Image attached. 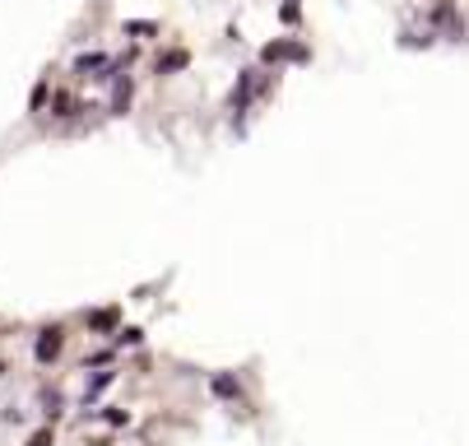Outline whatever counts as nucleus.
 <instances>
[{
    "instance_id": "obj_1",
    "label": "nucleus",
    "mask_w": 469,
    "mask_h": 446,
    "mask_svg": "<svg viewBox=\"0 0 469 446\" xmlns=\"http://www.w3.org/2000/svg\"><path fill=\"white\" fill-rule=\"evenodd\" d=\"M61 349H66V330H61V325H42L37 339H33V358L47 368V363H56V358H61Z\"/></svg>"
},
{
    "instance_id": "obj_2",
    "label": "nucleus",
    "mask_w": 469,
    "mask_h": 446,
    "mask_svg": "<svg viewBox=\"0 0 469 446\" xmlns=\"http://www.w3.org/2000/svg\"><path fill=\"white\" fill-rule=\"evenodd\" d=\"M112 381H116V372H112V368H98V372L89 377V386H84V400H79V404H84V409H93V404H98V395L112 386Z\"/></svg>"
},
{
    "instance_id": "obj_3",
    "label": "nucleus",
    "mask_w": 469,
    "mask_h": 446,
    "mask_svg": "<svg viewBox=\"0 0 469 446\" xmlns=\"http://www.w3.org/2000/svg\"><path fill=\"white\" fill-rule=\"evenodd\" d=\"M209 390L219 395V400H242V381H237L233 372H214V377H209Z\"/></svg>"
},
{
    "instance_id": "obj_4",
    "label": "nucleus",
    "mask_w": 469,
    "mask_h": 446,
    "mask_svg": "<svg viewBox=\"0 0 469 446\" xmlns=\"http://www.w3.org/2000/svg\"><path fill=\"white\" fill-rule=\"evenodd\" d=\"M265 61H307V47H298V42H269L265 47Z\"/></svg>"
},
{
    "instance_id": "obj_5",
    "label": "nucleus",
    "mask_w": 469,
    "mask_h": 446,
    "mask_svg": "<svg viewBox=\"0 0 469 446\" xmlns=\"http://www.w3.org/2000/svg\"><path fill=\"white\" fill-rule=\"evenodd\" d=\"M37 404H42L47 418H61V409H66V395H61L56 386H42V390H37Z\"/></svg>"
},
{
    "instance_id": "obj_6",
    "label": "nucleus",
    "mask_w": 469,
    "mask_h": 446,
    "mask_svg": "<svg viewBox=\"0 0 469 446\" xmlns=\"http://www.w3.org/2000/svg\"><path fill=\"white\" fill-rule=\"evenodd\" d=\"M251 93H256V70H246V75L237 79V89H233V112H246Z\"/></svg>"
},
{
    "instance_id": "obj_7",
    "label": "nucleus",
    "mask_w": 469,
    "mask_h": 446,
    "mask_svg": "<svg viewBox=\"0 0 469 446\" xmlns=\"http://www.w3.org/2000/svg\"><path fill=\"white\" fill-rule=\"evenodd\" d=\"M126 107H130V75H116V84H112V116H126Z\"/></svg>"
},
{
    "instance_id": "obj_8",
    "label": "nucleus",
    "mask_w": 469,
    "mask_h": 446,
    "mask_svg": "<svg viewBox=\"0 0 469 446\" xmlns=\"http://www.w3.org/2000/svg\"><path fill=\"white\" fill-rule=\"evenodd\" d=\"M116 307H102V312H93L89 316V330H98V334H116Z\"/></svg>"
},
{
    "instance_id": "obj_9",
    "label": "nucleus",
    "mask_w": 469,
    "mask_h": 446,
    "mask_svg": "<svg viewBox=\"0 0 469 446\" xmlns=\"http://www.w3.org/2000/svg\"><path fill=\"white\" fill-rule=\"evenodd\" d=\"M89 70H107V56H98V52L79 56V61H75V75H89Z\"/></svg>"
},
{
    "instance_id": "obj_10",
    "label": "nucleus",
    "mask_w": 469,
    "mask_h": 446,
    "mask_svg": "<svg viewBox=\"0 0 469 446\" xmlns=\"http://www.w3.org/2000/svg\"><path fill=\"white\" fill-rule=\"evenodd\" d=\"M145 339V330L140 325H126V330H116V344H140Z\"/></svg>"
},
{
    "instance_id": "obj_11",
    "label": "nucleus",
    "mask_w": 469,
    "mask_h": 446,
    "mask_svg": "<svg viewBox=\"0 0 469 446\" xmlns=\"http://www.w3.org/2000/svg\"><path fill=\"white\" fill-rule=\"evenodd\" d=\"M181 66H186V52H168L158 61V70H181Z\"/></svg>"
},
{
    "instance_id": "obj_12",
    "label": "nucleus",
    "mask_w": 469,
    "mask_h": 446,
    "mask_svg": "<svg viewBox=\"0 0 469 446\" xmlns=\"http://www.w3.org/2000/svg\"><path fill=\"white\" fill-rule=\"evenodd\" d=\"M28 446H56V433H51V428H37V433L28 437Z\"/></svg>"
},
{
    "instance_id": "obj_13",
    "label": "nucleus",
    "mask_w": 469,
    "mask_h": 446,
    "mask_svg": "<svg viewBox=\"0 0 469 446\" xmlns=\"http://www.w3.org/2000/svg\"><path fill=\"white\" fill-rule=\"evenodd\" d=\"M107 363H112V349H98L93 358H84V372H89V368H107Z\"/></svg>"
},
{
    "instance_id": "obj_14",
    "label": "nucleus",
    "mask_w": 469,
    "mask_h": 446,
    "mask_svg": "<svg viewBox=\"0 0 469 446\" xmlns=\"http://www.w3.org/2000/svg\"><path fill=\"white\" fill-rule=\"evenodd\" d=\"M102 418H107V423H112V428H121V423H130V414H126V409H107V414H102Z\"/></svg>"
},
{
    "instance_id": "obj_15",
    "label": "nucleus",
    "mask_w": 469,
    "mask_h": 446,
    "mask_svg": "<svg viewBox=\"0 0 469 446\" xmlns=\"http://www.w3.org/2000/svg\"><path fill=\"white\" fill-rule=\"evenodd\" d=\"M0 377H5V363H0Z\"/></svg>"
}]
</instances>
